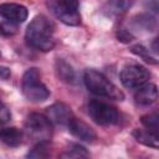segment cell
Wrapping results in <instances>:
<instances>
[{
	"mask_svg": "<svg viewBox=\"0 0 159 159\" xmlns=\"http://www.w3.org/2000/svg\"><path fill=\"white\" fill-rule=\"evenodd\" d=\"M25 41L36 51L47 52L55 46V25L45 15H36L26 27Z\"/></svg>",
	"mask_w": 159,
	"mask_h": 159,
	"instance_id": "6da1fadb",
	"label": "cell"
},
{
	"mask_svg": "<svg viewBox=\"0 0 159 159\" xmlns=\"http://www.w3.org/2000/svg\"><path fill=\"white\" fill-rule=\"evenodd\" d=\"M83 82L86 88L94 96L112 101H123L124 93L109 81L102 72L89 68L83 73Z\"/></svg>",
	"mask_w": 159,
	"mask_h": 159,
	"instance_id": "7a4b0ae2",
	"label": "cell"
},
{
	"mask_svg": "<svg viewBox=\"0 0 159 159\" xmlns=\"http://www.w3.org/2000/svg\"><path fill=\"white\" fill-rule=\"evenodd\" d=\"M21 91L24 97L32 103H42L50 97V89L41 81V72L37 67H30L25 71L21 80Z\"/></svg>",
	"mask_w": 159,
	"mask_h": 159,
	"instance_id": "3957f363",
	"label": "cell"
},
{
	"mask_svg": "<svg viewBox=\"0 0 159 159\" xmlns=\"http://www.w3.org/2000/svg\"><path fill=\"white\" fill-rule=\"evenodd\" d=\"M87 113L94 123L102 127L117 125L122 120V114L116 107L99 99H92L88 102Z\"/></svg>",
	"mask_w": 159,
	"mask_h": 159,
	"instance_id": "277c9868",
	"label": "cell"
},
{
	"mask_svg": "<svg viewBox=\"0 0 159 159\" xmlns=\"http://www.w3.org/2000/svg\"><path fill=\"white\" fill-rule=\"evenodd\" d=\"M47 7L65 25L78 26L81 24L78 0H48Z\"/></svg>",
	"mask_w": 159,
	"mask_h": 159,
	"instance_id": "5b68a950",
	"label": "cell"
},
{
	"mask_svg": "<svg viewBox=\"0 0 159 159\" xmlns=\"http://www.w3.org/2000/svg\"><path fill=\"white\" fill-rule=\"evenodd\" d=\"M25 132L35 142H47L51 139L53 128L52 122L47 116L37 112H32L26 117Z\"/></svg>",
	"mask_w": 159,
	"mask_h": 159,
	"instance_id": "8992f818",
	"label": "cell"
},
{
	"mask_svg": "<svg viewBox=\"0 0 159 159\" xmlns=\"http://www.w3.org/2000/svg\"><path fill=\"white\" fill-rule=\"evenodd\" d=\"M150 78V72L139 63L125 65L119 73V80L125 88L137 89L142 84L147 83Z\"/></svg>",
	"mask_w": 159,
	"mask_h": 159,
	"instance_id": "52a82bcc",
	"label": "cell"
},
{
	"mask_svg": "<svg viewBox=\"0 0 159 159\" xmlns=\"http://www.w3.org/2000/svg\"><path fill=\"white\" fill-rule=\"evenodd\" d=\"M128 31L134 34H150L154 32L158 27V20L152 12H140L129 19L128 25L125 26Z\"/></svg>",
	"mask_w": 159,
	"mask_h": 159,
	"instance_id": "ba28073f",
	"label": "cell"
},
{
	"mask_svg": "<svg viewBox=\"0 0 159 159\" xmlns=\"http://www.w3.org/2000/svg\"><path fill=\"white\" fill-rule=\"evenodd\" d=\"M66 127L68 128V132L73 137L78 138L80 140L92 143L97 139V133L94 132V129L92 127H89L86 122H83L82 119H80L75 116H72L68 119Z\"/></svg>",
	"mask_w": 159,
	"mask_h": 159,
	"instance_id": "9c48e42d",
	"label": "cell"
},
{
	"mask_svg": "<svg viewBox=\"0 0 159 159\" xmlns=\"http://www.w3.org/2000/svg\"><path fill=\"white\" fill-rule=\"evenodd\" d=\"M0 16L6 21L19 25L25 22V20L29 16V10L20 4L2 2L0 4Z\"/></svg>",
	"mask_w": 159,
	"mask_h": 159,
	"instance_id": "30bf717a",
	"label": "cell"
},
{
	"mask_svg": "<svg viewBox=\"0 0 159 159\" xmlns=\"http://www.w3.org/2000/svg\"><path fill=\"white\" fill-rule=\"evenodd\" d=\"M158 99V87L154 83L147 82L137 88L134 93V101L138 106L148 107L155 103Z\"/></svg>",
	"mask_w": 159,
	"mask_h": 159,
	"instance_id": "8fae6325",
	"label": "cell"
},
{
	"mask_svg": "<svg viewBox=\"0 0 159 159\" xmlns=\"http://www.w3.org/2000/svg\"><path fill=\"white\" fill-rule=\"evenodd\" d=\"M46 113H47L46 116L52 123H56L60 125H66L68 119L73 116L71 108L66 103H62V102H57L50 106L46 109Z\"/></svg>",
	"mask_w": 159,
	"mask_h": 159,
	"instance_id": "7c38bea8",
	"label": "cell"
},
{
	"mask_svg": "<svg viewBox=\"0 0 159 159\" xmlns=\"http://www.w3.org/2000/svg\"><path fill=\"white\" fill-rule=\"evenodd\" d=\"M133 5V0H109L107 1L101 11L104 16L111 17V19H117L125 14Z\"/></svg>",
	"mask_w": 159,
	"mask_h": 159,
	"instance_id": "4fadbf2b",
	"label": "cell"
},
{
	"mask_svg": "<svg viewBox=\"0 0 159 159\" xmlns=\"http://www.w3.org/2000/svg\"><path fill=\"white\" fill-rule=\"evenodd\" d=\"M24 132L16 127H7L0 128V142L7 147L16 148L22 144Z\"/></svg>",
	"mask_w": 159,
	"mask_h": 159,
	"instance_id": "5bb4252c",
	"label": "cell"
},
{
	"mask_svg": "<svg viewBox=\"0 0 159 159\" xmlns=\"http://www.w3.org/2000/svg\"><path fill=\"white\" fill-rule=\"evenodd\" d=\"M55 71H56L57 77H58L62 82L68 83V84H76V83H77V75H76V71H75L73 67H72L67 61H65L63 58H58V60L56 61Z\"/></svg>",
	"mask_w": 159,
	"mask_h": 159,
	"instance_id": "9a60e30c",
	"label": "cell"
},
{
	"mask_svg": "<svg viewBox=\"0 0 159 159\" xmlns=\"http://www.w3.org/2000/svg\"><path fill=\"white\" fill-rule=\"evenodd\" d=\"M133 137L134 139L145 145V147H150V148H154V149H158L159 147V137L157 133H153L148 129H134L133 130Z\"/></svg>",
	"mask_w": 159,
	"mask_h": 159,
	"instance_id": "2e32d148",
	"label": "cell"
},
{
	"mask_svg": "<svg viewBox=\"0 0 159 159\" xmlns=\"http://www.w3.org/2000/svg\"><path fill=\"white\" fill-rule=\"evenodd\" d=\"M60 157L61 158H88L89 153L83 145L78 143H70L68 147L65 149V152Z\"/></svg>",
	"mask_w": 159,
	"mask_h": 159,
	"instance_id": "e0dca14e",
	"label": "cell"
},
{
	"mask_svg": "<svg viewBox=\"0 0 159 159\" xmlns=\"http://www.w3.org/2000/svg\"><path fill=\"white\" fill-rule=\"evenodd\" d=\"M50 140L47 142H36V144L27 152V158H47L50 157Z\"/></svg>",
	"mask_w": 159,
	"mask_h": 159,
	"instance_id": "ac0fdd59",
	"label": "cell"
},
{
	"mask_svg": "<svg viewBox=\"0 0 159 159\" xmlns=\"http://www.w3.org/2000/svg\"><path fill=\"white\" fill-rule=\"evenodd\" d=\"M130 51L137 55L138 57H140L142 60H144L145 62L148 63H152V65H157L158 63V60H157V56H154L145 46L140 45V43H135L130 47Z\"/></svg>",
	"mask_w": 159,
	"mask_h": 159,
	"instance_id": "d6986e66",
	"label": "cell"
},
{
	"mask_svg": "<svg viewBox=\"0 0 159 159\" xmlns=\"http://www.w3.org/2000/svg\"><path fill=\"white\" fill-rule=\"evenodd\" d=\"M140 122L145 127V129H148V130L158 134V129H159V116H158V112L157 111L143 116L140 118Z\"/></svg>",
	"mask_w": 159,
	"mask_h": 159,
	"instance_id": "ffe728a7",
	"label": "cell"
},
{
	"mask_svg": "<svg viewBox=\"0 0 159 159\" xmlns=\"http://www.w3.org/2000/svg\"><path fill=\"white\" fill-rule=\"evenodd\" d=\"M17 32V25L12 24L10 21L4 20L2 22H0V36H14Z\"/></svg>",
	"mask_w": 159,
	"mask_h": 159,
	"instance_id": "44dd1931",
	"label": "cell"
},
{
	"mask_svg": "<svg viewBox=\"0 0 159 159\" xmlns=\"http://www.w3.org/2000/svg\"><path fill=\"white\" fill-rule=\"evenodd\" d=\"M117 37L122 42H130L134 39V35H132L125 26H120L117 31Z\"/></svg>",
	"mask_w": 159,
	"mask_h": 159,
	"instance_id": "7402d4cb",
	"label": "cell"
},
{
	"mask_svg": "<svg viewBox=\"0 0 159 159\" xmlns=\"http://www.w3.org/2000/svg\"><path fill=\"white\" fill-rule=\"evenodd\" d=\"M10 118H11V113H10L9 108L0 99V125L7 123L10 120Z\"/></svg>",
	"mask_w": 159,
	"mask_h": 159,
	"instance_id": "603a6c76",
	"label": "cell"
},
{
	"mask_svg": "<svg viewBox=\"0 0 159 159\" xmlns=\"http://www.w3.org/2000/svg\"><path fill=\"white\" fill-rule=\"evenodd\" d=\"M143 5L152 14L155 15L158 12V0H143Z\"/></svg>",
	"mask_w": 159,
	"mask_h": 159,
	"instance_id": "cb8c5ba5",
	"label": "cell"
},
{
	"mask_svg": "<svg viewBox=\"0 0 159 159\" xmlns=\"http://www.w3.org/2000/svg\"><path fill=\"white\" fill-rule=\"evenodd\" d=\"M11 77V70L6 66L0 65V81H6Z\"/></svg>",
	"mask_w": 159,
	"mask_h": 159,
	"instance_id": "d4e9b609",
	"label": "cell"
},
{
	"mask_svg": "<svg viewBox=\"0 0 159 159\" xmlns=\"http://www.w3.org/2000/svg\"><path fill=\"white\" fill-rule=\"evenodd\" d=\"M157 43H158V39H154L153 42H152V52H153L154 56H157V53H158V46H157Z\"/></svg>",
	"mask_w": 159,
	"mask_h": 159,
	"instance_id": "484cf974",
	"label": "cell"
},
{
	"mask_svg": "<svg viewBox=\"0 0 159 159\" xmlns=\"http://www.w3.org/2000/svg\"><path fill=\"white\" fill-rule=\"evenodd\" d=\"M0 57H1V51H0Z\"/></svg>",
	"mask_w": 159,
	"mask_h": 159,
	"instance_id": "4316f807",
	"label": "cell"
}]
</instances>
